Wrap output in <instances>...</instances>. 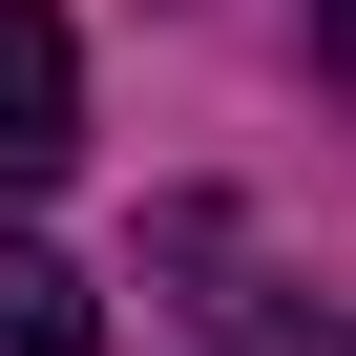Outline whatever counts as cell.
<instances>
[{
    "label": "cell",
    "instance_id": "1",
    "mask_svg": "<svg viewBox=\"0 0 356 356\" xmlns=\"http://www.w3.org/2000/svg\"><path fill=\"white\" fill-rule=\"evenodd\" d=\"M63 147H84V42L63 0H0V189H63Z\"/></svg>",
    "mask_w": 356,
    "mask_h": 356
},
{
    "label": "cell",
    "instance_id": "4",
    "mask_svg": "<svg viewBox=\"0 0 356 356\" xmlns=\"http://www.w3.org/2000/svg\"><path fill=\"white\" fill-rule=\"evenodd\" d=\"M335 42H356V0H335Z\"/></svg>",
    "mask_w": 356,
    "mask_h": 356
},
{
    "label": "cell",
    "instance_id": "3",
    "mask_svg": "<svg viewBox=\"0 0 356 356\" xmlns=\"http://www.w3.org/2000/svg\"><path fill=\"white\" fill-rule=\"evenodd\" d=\"M0 356H84V273L42 231H0Z\"/></svg>",
    "mask_w": 356,
    "mask_h": 356
},
{
    "label": "cell",
    "instance_id": "2",
    "mask_svg": "<svg viewBox=\"0 0 356 356\" xmlns=\"http://www.w3.org/2000/svg\"><path fill=\"white\" fill-rule=\"evenodd\" d=\"M168 273H210L189 314H210L231 356H314V314H273V293H252V231H231V210H168Z\"/></svg>",
    "mask_w": 356,
    "mask_h": 356
}]
</instances>
